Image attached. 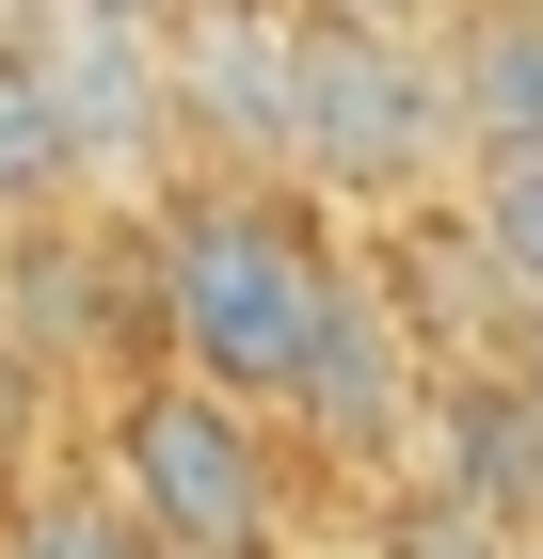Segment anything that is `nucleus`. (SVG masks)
Masks as SVG:
<instances>
[{
  "label": "nucleus",
  "mask_w": 543,
  "mask_h": 559,
  "mask_svg": "<svg viewBox=\"0 0 543 559\" xmlns=\"http://www.w3.org/2000/svg\"><path fill=\"white\" fill-rule=\"evenodd\" d=\"M144 257H161V352L288 416L304 352H320L335 288H352V209H335L320 176L176 160L144 192Z\"/></svg>",
  "instance_id": "f257e3e1"
},
{
  "label": "nucleus",
  "mask_w": 543,
  "mask_h": 559,
  "mask_svg": "<svg viewBox=\"0 0 543 559\" xmlns=\"http://www.w3.org/2000/svg\"><path fill=\"white\" fill-rule=\"evenodd\" d=\"M81 464L128 496V527L161 559H288L320 512V479H304L288 416L240 384H209V368H144V384H113L81 416Z\"/></svg>",
  "instance_id": "f03ea898"
},
{
  "label": "nucleus",
  "mask_w": 543,
  "mask_h": 559,
  "mask_svg": "<svg viewBox=\"0 0 543 559\" xmlns=\"http://www.w3.org/2000/svg\"><path fill=\"white\" fill-rule=\"evenodd\" d=\"M288 176H320L335 209H416L463 176V112H448V48L432 16H368V0H304V144Z\"/></svg>",
  "instance_id": "7ed1b4c3"
},
{
  "label": "nucleus",
  "mask_w": 543,
  "mask_h": 559,
  "mask_svg": "<svg viewBox=\"0 0 543 559\" xmlns=\"http://www.w3.org/2000/svg\"><path fill=\"white\" fill-rule=\"evenodd\" d=\"M432 384H448V368L416 352V320L383 304L368 240H352V288H335L320 352H304V384H288V448H304V479H320V512H368L383 479H416V448H432Z\"/></svg>",
  "instance_id": "20e7f679"
},
{
  "label": "nucleus",
  "mask_w": 543,
  "mask_h": 559,
  "mask_svg": "<svg viewBox=\"0 0 543 559\" xmlns=\"http://www.w3.org/2000/svg\"><path fill=\"white\" fill-rule=\"evenodd\" d=\"M161 81H176V160L288 176V144H304V0H161Z\"/></svg>",
  "instance_id": "39448f33"
},
{
  "label": "nucleus",
  "mask_w": 543,
  "mask_h": 559,
  "mask_svg": "<svg viewBox=\"0 0 543 559\" xmlns=\"http://www.w3.org/2000/svg\"><path fill=\"white\" fill-rule=\"evenodd\" d=\"M64 96V129H81L96 192H161L176 176V81H161V16H128V0H33V33H16Z\"/></svg>",
  "instance_id": "423d86ee"
},
{
  "label": "nucleus",
  "mask_w": 543,
  "mask_h": 559,
  "mask_svg": "<svg viewBox=\"0 0 543 559\" xmlns=\"http://www.w3.org/2000/svg\"><path fill=\"white\" fill-rule=\"evenodd\" d=\"M432 48H448L463 160H480V144H543V0H448Z\"/></svg>",
  "instance_id": "0eeeda50"
},
{
  "label": "nucleus",
  "mask_w": 543,
  "mask_h": 559,
  "mask_svg": "<svg viewBox=\"0 0 543 559\" xmlns=\"http://www.w3.org/2000/svg\"><path fill=\"white\" fill-rule=\"evenodd\" d=\"M0 559H161V544L128 527V496L96 464H33L16 496H0Z\"/></svg>",
  "instance_id": "6e6552de"
},
{
  "label": "nucleus",
  "mask_w": 543,
  "mask_h": 559,
  "mask_svg": "<svg viewBox=\"0 0 543 559\" xmlns=\"http://www.w3.org/2000/svg\"><path fill=\"white\" fill-rule=\"evenodd\" d=\"M64 192H96V160H81V129H64V96H48V64L0 33V224L64 209Z\"/></svg>",
  "instance_id": "1a4fd4ad"
},
{
  "label": "nucleus",
  "mask_w": 543,
  "mask_h": 559,
  "mask_svg": "<svg viewBox=\"0 0 543 559\" xmlns=\"http://www.w3.org/2000/svg\"><path fill=\"white\" fill-rule=\"evenodd\" d=\"M81 416H96V400L64 384V368H48L16 320H0V496H16L33 464H81Z\"/></svg>",
  "instance_id": "9d476101"
},
{
  "label": "nucleus",
  "mask_w": 543,
  "mask_h": 559,
  "mask_svg": "<svg viewBox=\"0 0 543 559\" xmlns=\"http://www.w3.org/2000/svg\"><path fill=\"white\" fill-rule=\"evenodd\" d=\"M448 192H463V224L496 240V272L543 304V144H480V160H463Z\"/></svg>",
  "instance_id": "9b49d317"
},
{
  "label": "nucleus",
  "mask_w": 543,
  "mask_h": 559,
  "mask_svg": "<svg viewBox=\"0 0 543 559\" xmlns=\"http://www.w3.org/2000/svg\"><path fill=\"white\" fill-rule=\"evenodd\" d=\"M368 16H448V0H368Z\"/></svg>",
  "instance_id": "f8f14e48"
},
{
  "label": "nucleus",
  "mask_w": 543,
  "mask_h": 559,
  "mask_svg": "<svg viewBox=\"0 0 543 559\" xmlns=\"http://www.w3.org/2000/svg\"><path fill=\"white\" fill-rule=\"evenodd\" d=\"M496 559H543V527H511V544H496Z\"/></svg>",
  "instance_id": "ddd939ff"
},
{
  "label": "nucleus",
  "mask_w": 543,
  "mask_h": 559,
  "mask_svg": "<svg viewBox=\"0 0 543 559\" xmlns=\"http://www.w3.org/2000/svg\"><path fill=\"white\" fill-rule=\"evenodd\" d=\"M0 33H33V0H0Z\"/></svg>",
  "instance_id": "4468645a"
},
{
  "label": "nucleus",
  "mask_w": 543,
  "mask_h": 559,
  "mask_svg": "<svg viewBox=\"0 0 543 559\" xmlns=\"http://www.w3.org/2000/svg\"><path fill=\"white\" fill-rule=\"evenodd\" d=\"M128 16H161V0H128Z\"/></svg>",
  "instance_id": "2eb2a0df"
}]
</instances>
